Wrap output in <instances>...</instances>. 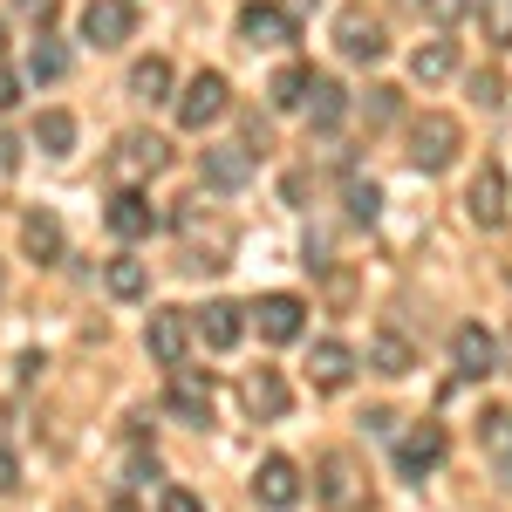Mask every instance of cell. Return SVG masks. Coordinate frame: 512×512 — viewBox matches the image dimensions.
Listing matches in <instances>:
<instances>
[{"instance_id": "1", "label": "cell", "mask_w": 512, "mask_h": 512, "mask_svg": "<svg viewBox=\"0 0 512 512\" xmlns=\"http://www.w3.org/2000/svg\"><path fill=\"white\" fill-rule=\"evenodd\" d=\"M315 492L328 512H369V478L349 451H321L315 458Z\"/></svg>"}, {"instance_id": "2", "label": "cell", "mask_w": 512, "mask_h": 512, "mask_svg": "<svg viewBox=\"0 0 512 512\" xmlns=\"http://www.w3.org/2000/svg\"><path fill=\"white\" fill-rule=\"evenodd\" d=\"M465 151V130L458 117H444V110H424V117L410 123V164L417 171H451V158Z\"/></svg>"}, {"instance_id": "3", "label": "cell", "mask_w": 512, "mask_h": 512, "mask_svg": "<svg viewBox=\"0 0 512 512\" xmlns=\"http://www.w3.org/2000/svg\"><path fill=\"white\" fill-rule=\"evenodd\" d=\"M158 171H164V137H151V130H123L117 151H110L117 192H144V178H158Z\"/></svg>"}, {"instance_id": "4", "label": "cell", "mask_w": 512, "mask_h": 512, "mask_svg": "<svg viewBox=\"0 0 512 512\" xmlns=\"http://www.w3.org/2000/svg\"><path fill=\"white\" fill-rule=\"evenodd\" d=\"M233 110V82L219 76V69H198L192 82H185V96H178V123L185 130H205V123H219Z\"/></svg>"}, {"instance_id": "5", "label": "cell", "mask_w": 512, "mask_h": 512, "mask_svg": "<svg viewBox=\"0 0 512 512\" xmlns=\"http://www.w3.org/2000/svg\"><path fill=\"white\" fill-rule=\"evenodd\" d=\"M212 403H219V390H212V376H205V369H171V390H164V410H171L178 424H192V431H205V424H212Z\"/></svg>"}, {"instance_id": "6", "label": "cell", "mask_w": 512, "mask_h": 512, "mask_svg": "<svg viewBox=\"0 0 512 512\" xmlns=\"http://www.w3.org/2000/svg\"><path fill=\"white\" fill-rule=\"evenodd\" d=\"M444 451H451L444 424H410V431L396 437V472L410 478V485H424V478L444 465Z\"/></svg>"}, {"instance_id": "7", "label": "cell", "mask_w": 512, "mask_h": 512, "mask_svg": "<svg viewBox=\"0 0 512 512\" xmlns=\"http://www.w3.org/2000/svg\"><path fill=\"white\" fill-rule=\"evenodd\" d=\"M335 48H342L349 62H383L390 35H383V21L355 0V7H342V14H335Z\"/></svg>"}, {"instance_id": "8", "label": "cell", "mask_w": 512, "mask_h": 512, "mask_svg": "<svg viewBox=\"0 0 512 512\" xmlns=\"http://www.w3.org/2000/svg\"><path fill=\"white\" fill-rule=\"evenodd\" d=\"M137 35V0H89L82 7V41L89 48H123Z\"/></svg>"}, {"instance_id": "9", "label": "cell", "mask_w": 512, "mask_h": 512, "mask_svg": "<svg viewBox=\"0 0 512 512\" xmlns=\"http://www.w3.org/2000/svg\"><path fill=\"white\" fill-rule=\"evenodd\" d=\"M465 212H472L478 233H499L506 226V171L499 164H478L472 185H465Z\"/></svg>"}, {"instance_id": "10", "label": "cell", "mask_w": 512, "mask_h": 512, "mask_svg": "<svg viewBox=\"0 0 512 512\" xmlns=\"http://www.w3.org/2000/svg\"><path fill=\"white\" fill-rule=\"evenodd\" d=\"M239 41L246 48H287L294 41V14L280 0H246L239 7Z\"/></svg>"}, {"instance_id": "11", "label": "cell", "mask_w": 512, "mask_h": 512, "mask_svg": "<svg viewBox=\"0 0 512 512\" xmlns=\"http://www.w3.org/2000/svg\"><path fill=\"white\" fill-rule=\"evenodd\" d=\"M144 349H151V362H164V369H185V349H192L185 308H158V315L144 321Z\"/></svg>"}, {"instance_id": "12", "label": "cell", "mask_w": 512, "mask_h": 512, "mask_svg": "<svg viewBox=\"0 0 512 512\" xmlns=\"http://www.w3.org/2000/svg\"><path fill=\"white\" fill-rule=\"evenodd\" d=\"M246 321L260 328V342H294L301 321H308V308H301V294H260V301L246 308Z\"/></svg>"}, {"instance_id": "13", "label": "cell", "mask_w": 512, "mask_h": 512, "mask_svg": "<svg viewBox=\"0 0 512 512\" xmlns=\"http://www.w3.org/2000/svg\"><path fill=\"white\" fill-rule=\"evenodd\" d=\"M198 171H205L212 192H239V185L253 178V151H246V144H205V151H198Z\"/></svg>"}, {"instance_id": "14", "label": "cell", "mask_w": 512, "mask_h": 512, "mask_svg": "<svg viewBox=\"0 0 512 512\" xmlns=\"http://www.w3.org/2000/svg\"><path fill=\"white\" fill-rule=\"evenodd\" d=\"M451 362H458V376H465V383H478V376H492V369H499V342H492L478 321H465V328L451 335Z\"/></svg>"}, {"instance_id": "15", "label": "cell", "mask_w": 512, "mask_h": 512, "mask_svg": "<svg viewBox=\"0 0 512 512\" xmlns=\"http://www.w3.org/2000/svg\"><path fill=\"white\" fill-rule=\"evenodd\" d=\"M253 499L260 506H274V512H287L294 499H301V472H294V458H260V472H253Z\"/></svg>"}, {"instance_id": "16", "label": "cell", "mask_w": 512, "mask_h": 512, "mask_svg": "<svg viewBox=\"0 0 512 512\" xmlns=\"http://www.w3.org/2000/svg\"><path fill=\"white\" fill-rule=\"evenodd\" d=\"M239 396H246V410H253L260 424L287 417V403H294V390H287V376H280V369H253V376L239 383Z\"/></svg>"}, {"instance_id": "17", "label": "cell", "mask_w": 512, "mask_h": 512, "mask_svg": "<svg viewBox=\"0 0 512 512\" xmlns=\"http://www.w3.org/2000/svg\"><path fill=\"white\" fill-rule=\"evenodd\" d=\"M192 335L205 342V349H233L239 335H246V308H233V301H205L192 315Z\"/></svg>"}, {"instance_id": "18", "label": "cell", "mask_w": 512, "mask_h": 512, "mask_svg": "<svg viewBox=\"0 0 512 512\" xmlns=\"http://www.w3.org/2000/svg\"><path fill=\"white\" fill-rule=\"evenodd\" d=\"M103 219H110V233H117V239H151V233H158V205H151L144 192H117Z\"/></svg>"}, {"instance_id": "19", "label": "cell", "mask_w": 512, "mask_h": 512, "mask_svg": "<svg viewBox=\"0 0 512 512\" xmlns=\"http://www.w3.org/2000/svg\"><path fill=\"white\" fill-rule=\"evenodd\" d=\"M308 376H315V390H349V383H355V349H349V342H315Z\"/></svg>"}, {"instance_id": "20", "label": "cell", "mask_w": 512, "mask_h": 512, "mask_svg": "<svg viewBox=\"0 0 512 512\" xmlns=\"http://www.w3.org/2000/svg\"><path fill=\"white\" fill-rule=\"evenodd\" d=\"M21 246H28L35 267H62V219L55 212H28L21 219Z\"/></svg>"}, {"instance_id": "21", "label": "cell", "mask_w": 512, "mask_h": 512, "mask_svg": "<svg viewBox=\"0 0 512 512\" xmlns=\"http://www.w3.org/2000/svg\"><path fill=\"white\" fill-rule=\"evenodd\" d=\"M369 369H376V376H410V369H417V349H410L396 328H376V335H369Z\"/></svg>"}, {"instance_id": "22", "label": "cell", "mask_w": 512, "mask_h": 512, "mask_svg": "<svg viewBox=\"0 0 512 512\" xmlns=\"http://www.w3.org/2000/svg\"><path fill=\"white\" fill-rule=\"evenodd\" d=\"M478 444H485V458L512 478V410H506V403H492V410L478 417Z\"/></svg>"}, {"instance_id": "23", "label": "cell", "mask_w": 512, "mask_h": 512, "mask_svg": "<svg viewBox=\"0 0 512 512\" xmlns=\"http://www.w3.org/2000/svg\"><path fill=\"white\" fill-rule=\"evenodd\" d=\"M342 110H349V89H342L335 76H315V82H308V123H315V130H335V123H342Z\"/></svg>"}, {"instance_id": "24", "label": "cell", "mask_w": 512, "mask_h": 512, "mask_svg": "<svg viewBox=\"0 0 512 512\" xmlns=\"http://www.w3.org/2000/svg\"><path fill=\"white\" fill-rule=\"evenodd\" d=\"M451 69H458V41H417V55H410V76L424 82V89H431V82H444L451 76Z\"/></svg>"}, {"instance_id": "25", "label": "cell", "mask_w": 512, "mask_h": 512, "mask_svg": "<svg viewBox=\"0 0 512 512\" xmlns=\"http://www.w3.org/2000/svg\"><path fill=\"white\" fill-rule=\"evenodd\" d=\"M103 287H110L117 301H144V294H151V267H144V260H130V253H117V260L103 267Z\"/></svg>"}, {"instance_id": "26", "label": "cell", "mask_w": 512, "mask_h": 512, "mask_svg": "<svg viewBox=\"0 0 512 512\" xmlns=\"http://www.w3.org/2000/svg\"><path fill=\"white\" fill-rule=\"evenodd\" d=\"M308 82H315V69L287 62V69H274V82H267V103H274V110H308Z\"/></svg>"}, {"instance_id": "27", "label": "cell", "mask_w": 512, "mask_h": 512, "mask_svg": "<svg viewBox=\"0 0 512 512\" xmlns=\"http://www.w3.org/2000/svg\"><path fill=\"white\" fill-rule=\"evenodd\" d=\"M130 96H137V103H164V96H171V62H164V55H144V62L130 69Z\"/></svg>"}, {"instance_id": "28", "label": "cell", "mask_w": 512, "mask_h": 512, "mask_svg": "<svg viewBox=\"0 0 512 512\" xmlns=\"http://www.w3.org/2000/svg\"><path fill=\"white\" fill-rule=\"evenodd\" d=\"M35 144L48 151V158L76 151V117H69V110H41V117H35Z\"/></svg>"}, {"instance_id": "29", "label": "cell", "mask_w": 512, "mask_h": 512, "mask_svg": "<svg viewBox=\"0 0 512 512\" xmlns=\"http://www.w3.org/2000/svg\"><path fill=\"white\" fill-rule=\"evenodd\" d=\"M28 76H35V82H62V76H69V48H62L55 35H41L35 48H28Z\"/></svg>"}, {"instance_id": "30", "label": "cell", "mask_w": 512, "mask_h": 512, "mask_svg": "<svg viewBox=\"0 0 512 512\" xmlns=\"http://www.w3.org/2000/svg\"><path fill=\"white\" fill-rule=\"evenodd\" d=\"M478 28L492 48H512V0H478Z\"/></svg>"}, {"instance_id": "31", "label": "cell", "mask_w": 512, "mask_h": 512, "mask_svg": "<svg viewBox=\"0 0 512 512\" xmlns=\"http://www.w3.org/2000/svg\"><path fill=\"white\" fill-rule=\"evenodd\" d=\"M383 212V192H376V178H362V171H349V219H376Z\"/></svg>"}, {"instance_id": "32", "label": "cell", "mask_w": 512, "mask_h": 512, "mask_svg": "<svg viewBox=\"0 0 512 512\" xmlns=\"http://www.w3.org/2000/svg\"><path fill=\"white\" fill-rule=\"evenodd\" d=\"M417 7H424V21H437V28H458L478 0H417Z\"/></svg>"}, {"instance_id": "33", "label": "cell", "mask_w": 512, "mask_h": 512, "mask_svg": "<svg viewBox=\"0 0 512 512\" xmlns=\"http://www.w3.org/2000/svg\"><path fill=\"white\" fill-rule=\"evenodd\" d=\"M472 96L485 103V110H499V103H506V76H499V69H478V76H472Z\"/></svg>"}, {"instance_id": "34", "label": "cell", "mask_w": 512, "mask_h": 512, "mask_svg": "<svg viewBox=\"0 0 512 512\" xmlns=\"http://www.w3.org/2000/svg\"><path fill=\"white\" fill-rule=\"evenodd\" d=\"M158 512H205V506H198V492H185V485H164Z\"/></svg>"}, {"instance_id": "35", "label": "cell", "mask_w": 512, "mask_h": 512, "mask_svg": "<svg viewBox=\"0 0 512 512\" xmlns=\"http://www.w3.org/2000/svg\"><path fill=\"white\" fill-rule=\"evenodd\" d=\"M362 110H369V123H390L396 117V89H369V103H362Z\"/></svg>"}, {"instance_id": "36", "label": "cell", "mask_w": 512, "mask_h": 512, "mask_svg": "<svg viewBox=\"0 0 512 512\" xmlns=\"http://www.w3.org/2000/svg\"><path fill=\"white\" fill-rule=\"evenodd\" d=\"M14 7H21V14L35 21L41 35H48V21H55V7H62V0H14Z\"/></svg>"}, {"instance_id": "37", "label": "cell", "mask_w": 512, "mask_h": 512, "mask_svg": "<svg viewBox=\"0 0 512 512\" xmlns=\"http://www.w3.org/2000/svg\"><path fill=\"white\" fill-rule=\"evenodd\" d=\"M14 485H21V465H14V451L0 444V492H14Z\"/></svg>"}, {"instance_id": "38", "label": "cell", "mask_w": 512, "mask_h": 512, "mask_svg": "<svg viewBox=\"0 0 512 512\" xmlns=\"http://www.w3.org/2000/svg\"><path fill=\"white\" fill-rule=\"evenodd\" d=\"M14 158H21V151H14V137L0 130V171H14Z\"/></svg>"}, {"instance_id": "39", "label": "cell", "mask_w": 512, "mask_h": 512, "mask_svg": "<svg viewBox=\"0 0 512 512\" xmlns=\"http://www.w3.org/2000/svg\"><path fill=\"white\" fill-rule=\"evenodd\" d=\"M499 369L512 376V328H506V342H499Z\"/></svg>"}, {"instance_id": "40", "label": "cell", "mask_w": 512, "mask_h": 512, "mask_svg": "<svg viewBox=\"0 0 512 512\" xmlns=\"http://www.w3.org/2000/svg\"><path fill=\"white\" fill-rule=\"evenodd\" d=\"M7 103H14V76L0 69V110H7Z\"/></svg>"}, {"instance_id": "41", "label": "cell", "mask_w": 512, "mask_h": 512, "mask_svg": "<svg viewBox=\"0 0 512 512\" xmlns=\"http://www.w3.org/2000/svg\"><path fill=\"white\" fill-rule=\"evenodd\" d=\"M117 512H137V506H130V499H117Z\"/></svg>"}, {"instance_id": "42", "label": "cell", "mask_w": 512, "mask_h": 512, "mask_svg": "<svg viewBox=\"0 0 512 512\" xmlns=\"http://www.w3.org/2000/svg\"><path fill=\"white\" fill-rule=\"evenodd\" d=\"M0 55H7V28H0Z\"/></svg>"}, {"instance_id": "43", "label": "cell", "mask_w": 512, "mask_h": 512, "mask_svg": "<svg viewBox=\"0 0 512 512\" xmlns=\"http://www.w3.org/2000/svg\"><path fill=\"white\" fill-rule=\"evenodd\" d=\"M0 294H7V274H0Z\"/></svg>"}, {"instance_id": "44", "label": "cell", "mask_w": 512, "mask_h": 512, "mask_svg": "<svg viewBox=\"0 0 512 512\" xmlns=\"http://www.w3.org/2000/svg\"><path fill=\"white\" fill-rule=\"evenodd\" d=\"M62 512H82V506H62Z\"/></svg>"}]
</instances>
